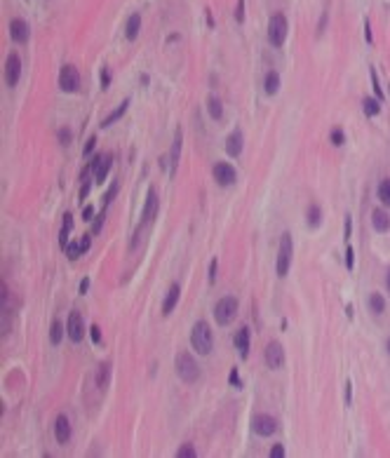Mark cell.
<instances>
[{
    "label": "cell",
    "mask_w": 390,
    "mask_h": 458,
    "mask_svg": "<svg viewBox=\"0 0 390 458\" xmlns=\"http://www.w3.org/2000/svg\"><path fill=\"white\" fill-rule=\"evenodd\" d=\"M235 19H238V24L245 22V0H238V7H235Z\"/></svg>",
    "instance_id": "cell-39"
},
{
    "label": "cell",
    "mask_w": 390,
    "mask_h": 458,
    "mask_svg": "<svg viewBox=\"0 0 390 458\" xmlns=\"http://www.w3.org/2000/svg\"><path fill=\"white\" fill-rule=\"evenodd\" d=\"M158 214V190L155 188H148V195H146V204L144 212H141V221L144 223H151Z\"/></svg>",
    "instance_id": "cell-14"
},
{
    "label": "cell",
    "mask_w": 390,
    "mask_h": 458,
    "mask_svg": "<svg viewBox=\"0 0 390 458\" xmlns=\"http://www.w3.org/2000/svg\"><path fill=\"white\" fill-rule=\"evenodd\" d=\"M92 216H94V207H89L87 204V207L83 209V221H92Z\"/></svg>",
    "instance_id": "cell-50"
},
{
    "label": "cell",
    "mask_w": 390,
    "mask_h": 458,
    "mask_svg": "<svg viewBox=\"0 0 390 458\" xmlns=\"http://www.w3.org/2000/svg\"><path fill=\"white\" fill-rule=\"evenodd\" d=\"M346 265H348V271H353V265H355V261H353V247L348 244L346 249Z\"/></svg>",
    "instance_id": "cell-49"
},
{
    "label": "cell",
    "mask_w": 390,
    "mask_h": 458,
    "mask_svg": "<svg viewBox=\"0 0 390 458\" xmlns=\"http://www.w3.org/2000/svg\"><path fill=\"white\" fill-rule=\"evenodd\" d=\"M350 235H353V219L350 216H346V223H343V240H350Z\"/></svg>",
    "instance_id": "cell-40"
},
{
    "label": "cell",
    "mask_w": 390,
    "mask_h": 458,
    "mask_svg": "<svg viewBox=\"0 0 390 458\" xmlns=\"http://www.w3.org/2000/svg\"><path fill=\"white\" fill-rule=\"evenodd\" d=\"M108 85H111V71H108V68H101V87L106 89Z\"/></svg>",
    "instance_id": "cell-43"
},
{
    "label": "cell",
    "mask_w": 390,
    "mask_h": 458,
    "mask_svg": "<svg viewBox=\"0 0 390 458\" xmlns=\"http://www.w3.org/2000/svg\"><path fill=\"white\" fill-rule=\"evenodd\" d=\"M101 228H104V212H101L99 216H94V228H92V233H101Z\"/></svg>",
    "instance_id": "cell-47"
},
{
    "label": "cell",
    "mask_w": 390,
    "mask_h": 458,
    "mask_svg": "<svg viewBox=\"0 0 390 458\" xmlns=\"http://www.w3.org/2000/svg\"><path fill=\"white\" fill-rule=\"evenodd\" d=\"M87 289H89V277H85V280L80 282V294H87Z\"/></svg>",
    "instance_id": "cell-52"
},
{
    "label": "cell",
    "mask_w": 390,
    "mask_h": 458,
    "mask_svg": "<svg viewBox=\"0 0 390 458\" xmlns=\"http://www.w3.org/2000/svg\"><path fill=\"white\" fill-rule=\"evenodd\" d=\"M127 106H129V99H125V101H123V104L118 106V108H115V110H111V113H108V116H106V118H104V120H101V129H106V127H111L113 122H118V120H120V118H123V116H125V113H127Z\"/></svg>",
    "instance_id": "cell-21"
},
{
    "label": "cell",
    "mask_w": 390,
    "mask_h": 458,
    "mask_svg": "<svg viewBox=\"0 0 390 458\" xmlns=\"http://www.w3.org/2000/svg\"><path fill=\"white\" fill-rule=\"evenodd\" d=\"M71 231H73V216L68 214H64V226H62V233H59V244H62V249H66V244L71 242L68 240V235H71Z\"/></svg>",
    "instance_id": "cell-25"
},
{
    "label": "cell",
    "mask_w": 390,
    "mask_h": 458,
    "mask_svg": "<svg viewBox=\"0 0 390 458\" xmlns=\"http://www.w3.org/2000/svg\"><path fill=\"white\" fill-rule=\"evenodd\" d=\"M306 223L310 228H318L320 223H322V209H320L318 204H310L306 212Z\"/></svg>",
    "instance_id": "cell-28"
},
{
    "label": "cell",
    "mask_w": 390,
    "mask_h": 458,
    "mask_svg": "<svg viewBox=\"0 0 390 458\" xmlns=\"http://www.w3.org/2000/svg\"><path fill=\"white\" fill-rule=\"evenodd\" d=\"M379 200H383V204H388L390 207V179H385V181L379 183Z\"/></svg>",
    "instance_id": "cell-31"
},
{
    "label": "cell",
    "mask_w": 390,
    "mask_h": 458,
    "mask_svg": "<svg viewBox=\"0 0 390 458\" xmlns=\"http://www.w3.org/2000/svg\"><path fill=\"white\" fill-rule=\"evenodd\" d=\"M343 397H346V407L353 404V383L346 381V392H343Z\"/></svg>",
    "instance_id": "cell-46"
},
{
    "label": "cell",
    "mask_w": 390,
    "mask_h": 458,
    "mask_svg": "<svg viewBox=\"0 0 390 458\" xmlns=\"http://www.w3.org/2000/svg\"><path fill=\"white\" fill-rule=\"evenodd\" d=\"M242 144H245L242 132H240V129H233V132L228 134V139H226V153L233 155V158H238V155L242 153Z\"/></svg>",
    "instance_id": "cell-17"
},
{
    "label": "cell",
    "mask_w": 390,
    "mask_h": 458,
    "mask_svg": "<svg viewBox=\"0 0 390 458\" xmlns=\"http://www.w3.org/2000/svg\"><path fill=\"white\" fill-rule=\"evenodd\" d=\"M207 110H209V118H214V120H221V118H223V104H221V99L212 94V97L207 99Z\"/></svg>",
    "instance_id": "cell-26"
},
{
    "label": "cell",
    "mask_w": 390,
    "mask_h": 458,
    "mask_svg": "<svg viewBox=\"0 0 390 458\" xmlns=\"http://www.w3.org/2000/svg\"><path fill=\"white\" fill-rule=\"evenodd\" d=\"M329 139H332V144H334V146H343V144H346V134H343V129H334Z\"/></svg>",
    "instance_id": "cell-36"
},
{
    "label": "cell",
    "mask_w": 390,
    "mask_h": 458,
    "mask_svg": "<svg viewBox=\"0 0 390 458\" xmlns=\"http://www.w3.org/2000/svg\"><path fill=\"white\" fill-rule=\"evenodd\" d=\"M89 334H92V343H94V346H101V327L99 325H92Z\"/></svg>",
    "instance_id": "cell-38"
},
{
    "label": "cell",
    "mask_w": 390,
    "mask_h": 458,
    "mask_svg": "<svg viewBox=\"0 0 390 458\" xmlns=\"http://www.w3.org/2000/svg\"><path fill=\"white\" fill-rule=\"evenodd\" d=\"M369 75H372V85H374V92H376V99H383V87L379 85V75H376V68H372V71H369Z\"/></svg>",
    "instance_id": "cell-34"
},
{
    "label": "cell",
    "mask_w": 390,
    "mask_h": 458,
    "mask_svg": "<svg viewBox=\"0 0 390 458\" xmlns=\"http://www.w3.org/2000/svg\"><path fill=\"white\" fill-rule=\"evenodd\" d=\"M235 179H238V171L233 169V165H228V162H217L214 165V181L219 183V186H233Z\"/></svg>",
    "instance_id": "cell-10"
},
{
    "label": "cell",
    "mask_w": 390,
    "mask_h": 458,
    "mask_svg": "<svg viewBox=\"0 0 390 458\" xmlns=\"http://www.w3.org/2000/svg\"><path fill=\"white\" fill-rule=\"evenodd\" d=\"M139 31H141V17L134 12V14H129L127 24H125V35H127V40H136Z\"/></svg>",
    "instance_id": "cell-22"
},
{
    "label": "cell",
    "mask_w": 390,
    "mask_h": 458,
    "mask_svg": "<svg viewBox=\"0 0 390 458\" xmlns=\"http://www.w3.org/2000/svg\"><path fill=\"white\" fill-rule=\"evenodd\" d=\"M66 256L71 261H78L80 256H83V249H80V244L78 242H68L66 244Z\"/></svg>",
    "instance_id": "cell-32"
},
{
    "label": "cell",
    "mask_w": 390,
    "mask_h": 458,
    "mask_svg": "<svg viewBox=\"0 0 390 458\" xmlns=\"http://www.w3.org/2000/svg\"><path fill=\"white\" fill-rule=\"evenodd\" d=\"M108 383H111V362H104L96 369V388L99 390H106Z\"/></svg>",
    "instance_id": "cell-23"
},
{
    "label": "cell",
    "mask_w": 390,
    "mask_h": 458,
    "mask_svg": "<svg viewBox=\"0 0 390 458\" xmlns=\"http://www.w3.org/2000/svg\"><path fill=\"white\" fill-rule=\"evenodd\" d=\"M190 346L198 355H209L212 353V346H214V334H212V327L207 325L205 320L195 322L193 329H190Z\"/></svg>",
    "instance_id": "cell-1"
},
{
    "label": "cell",
    "mask_w": 390,
    "mask_h": 458,
    "mask_svg": "<svg viewBox=\"0 0 390 458\" xmlns=\"http://www.w3.org/2000/svg\"><path fill=\"white\" fill-rule=\"evenodd\" d=\"M388 353H390V338H388Z\"/></svg>",
    "instance_id": "cell-54"
},
{
    "label": "cell",
    "mask_w": 390,
    "mask_h": 458,
    "mask_svg": "<svg viewBox=\"0 0 390 458\" xmlns=\"http://www.w3.org/2000/svg\"><path fill=\"white\" fill-rule=\"evenodd\" d=\"M284 456V447L282 444H275L273 449H270V458H282Z\"/></svg>",
    "instance_id": "cell-48"
},
{
    "label": "cell",
    "mask_w": 390,
    "mask_h": 458,
    "mask_svg": "<svg viewBox=\"0 0 390 458\" xmlns=\"http://www.w3.org/2000/svg\"><path fill=\"white\" fill-rule=\"evenodd\" d=\"M364 33H367V43H374V38H372V26H369V22H364Z\"/></svg>",
    "instance_id": "cell-51"
},
{
    "label": "cell",
    "mask_w": 390,
    "mask_h": 458,
    "mask_svg": "<svg viewBox=\"0 0 390 458\" xmlns=\"http://www.w3.org/2000/svg\"><path fill=\"white\" fill-rule=\"evenodd\" d=\"M92 162H94V181L104 183V179L108 177V169H111V165H113V155L111 153H96L94 158H92Z\"/></svg>",
    "instance_id": "cell-12"
},
{
    "label": "cell",
    "mask_w": 390,
    "mask_h": 458,
    "mask_svg": "<svg viewBox=\"0 0 390 458\" xmlns=\"http://www.w3.org/2000/svg\"><path fill=\"white\" fill-rule=\"evenodd\" d=\"M118 188H120V181H113L111 188L106 190V195H104V204H111L113 202V198H115V193H118Z\"/></svg>",
    "instance_id": "cell-35"
},
{
    "label": "cell",
    "mask_w": 390,
    "mask_h": 458,
    "mask_svg": "<svg viewBox=\"0 0 390 458\" xmlns=\"http://www.w3.org/2000/svg\"><path fill=\"white\" fill-rule=\"evenodd\" d=\"M19 78H22V59L19 54H10L5 59V83L7 87H14L19 83Z\"/></svg>",
    "instance_id": "cell-11"
},
{
    "label": "cell",
    "mask_w": 390,
    "mask_h": 458,
    "mask_svg": "<svg viewBox=\"0 0 390 458\" xmlns=\"http://www.w3.org/2000/svg\"><path fill=\"white\" fill-rule=\"evenodd\" d=\"M181 144H184V134H181V129H177V137H174L172 150H169V165H172V169H169V177H174V174H177L179 155H181Z\"/></svg>",
    "instance_id": "cell-19"
},
{
    "label": "cell",
    "mask_w": 390,
    "mask_h": 458,
    "mask_svg": "<svg viewBox=\"0 0 390 458\" xmlns=\"http://www.w3.org/2000/svg\"><path fill=\"white\" fill-rule=\"evenodd\" d=\"M291 254H294V240H291L289 233H282L280 238V249H278V277H284L289 273V265H291Z\"/></svg>",
    "instance_id": "cell-4"
},
{
    "label": "cell",
    "mask_w": 390,
    "mask_h": 458,
    "mask_svg": "<svg viewBox=\"0 0 390 458\" xmlns=\"http://www.w3.org/2000/svg\"><path fill=\"white\" fill-rule=\"evenodd\" d=\"M198 456V451H195L193 444H184V447L177 451V458H195Z\"/></svg>",
    "instance_id": "cell-33"
},
{
    "label": "cell",
    "mask_w": 390,
    "mask_h": 458,
    "mask_svg": "<svg viewBox=\"0 0 390 458\" xmlns=\"http://www.w3.org/2000/svg\"><path fill=\"white\" fill-rule=\"evenodd\" d=\"M235 348L240 350V357H249V327H240V331L235 334Z\"/></svg>",
    "instance_id": "cell-18"
},
{
    "label": "cell",
    "mask_w": 390,
    "mask_h": 458,
    "mask_svg": "<svg viewBox=\"0 0 390 458\" xmlns=\"http://www.w3.org/2000/svg\"><path fill=\"white\" fill-rule=\"evenodd\" d=\"M66 334H68V338H71L73 343L83 341V336H85V320H83V315H80L78 310H73V313L68 315Z\"/></svg>",
    "instance_id": "cell-9"
},
{
    "label": "cell",
    "mask_w": 390,
    "mask_h": 458,
    "mask_svg": "<svg viewBox=\"0 0 390 458\" xmlns=\"http://www.w3.org/2000/svg\"><path fill=\"white\" fill-rule=\"evenodd\" d=\"M228 381H230V386H235V388H242V381H240V374H238V369H230V374H228Z\"/></svg>",
    "instance_id": "cell-41"
},
{
    "label": "cell",
    "mask_w": 390,
    "mask_h": 458,
    "mask_svg": "<svg viewBox=\"0 0 390 458\" xmlns=\"http://www.w3.org/2000/svg\"><path fill=\"white\" fill-rule=\"evenodd\" d=\"M263 89H266V94H278L280 89V73L278 71H268L266 78H263Z\"/></svg>",
    "instance_id": "cell-24"
},
{
    "label": "cell",
    "mask_w": 390,
    "mask_h": 458,
    "mask_svg": "<svg viewBox=\"0 0 390 458\" xmlns=\"http://www.w3.org/2000/svg\"><path fill=\"white\" fill-rule=\"evenodd\" d=\"M369 308H372L374 315H381V313H383V310H385L383 296H381V294H372V296H369Z\"/></svg>",
    "instance_id": "cell-30"
},
{
    "label": "cell",
    "mask_w": 390,
    "mask_h": 458,
    "mask_svg": "<svg viewBox=\"0 0 390 458\" xmlns=\"http://www.w3.org/2000/svg\"><path fill=\"white\" fill-rule=\"evenodd\" d=\"M179 296H181V289H179V284L174 282V284H169L167 296H165V301H162V315H165V317H167V315H172V310L177 308Z\"/></svg>",
    "instance_id": "cell-16"
},
{
    "label": "cell",
    "mask_w": 390,
    "mask_h": 458,
    "mask_svg": "<svg viewBox=\"0 0 390 458\" xmlns=\"http://www.w3.org/2000/svg\"><path fill=\"white\" fill-rule=\"evenodd\" d=\"M54 440L59 444H68L71 442V421L66 414H59L54 421Z\"/></svg>",
    "instance_id": "cell-13"
},
{
    "label": "cell",
    "mask_w": 390,
    "mask_h": 458,
    "mask_svg": "<svg viewBox=\"0 0 390 458\" xmlns=\"http://www.w3.org/2000/svg\"><path fill=\"white\" fill-rule=\"evenodd\" d=\"M372 226L376 233H385L390 228V216L383 209H374L372 212Z\"/></svg>",
    "instance_id": "cell-20"
},
{
    "label": "cell",
    "mask_w": 390,
    "mask_h": 458,
    "mask_svg": "<svg viewBox=\"0 0 390 458\" xmlns=\"http://www.w3.org/2000/svg\"><path fill=\"white\" fill-rule=\"evenodd\" d=\"M174 367H177V374L184 383H195L200 381V367L195 362V357L190 353H179L174 359Z\"/></svg>",
    "instance_id": "cell-2"
},
{
    "label": "cell",
    "mask_w": 390,
    "mask_h": 458,
    "mask_svg": "<svg viewBox=\"0 0 390 458\" xmlns=\"http://www.w3.org/2000/svg\"><path fill=\"white\" fill-rule=\"evenodd\" d=\"M235 315H238V298H233V296H223L221 301L214 306V320L221 327L230 325V322L235 320Z\"/></svg>",
    "instance_id": "cell-5"
},
{
    "label": "cell",
    "mask_w": 390,
    "mask_h": 458,
    "mask_svg": "<svg viewBox=\"0 0 390 458\" xmlns=\"http://www.w3.org/2000/svg\"><path fill=\"white\" fill-rule=\"evenodd\" d=\"M59 87H62L64 92H68V94L78 92L80 73H78V68L73 66V64H66V66L62 68V73H59Z\"/></svg>",
    "instance_id": "cell-6"
},
{
    "label": "cell",
    "mask_w": 390,
    "mask_h": 458,
    "mask_svg": "<svg viewBox=\"0 0 390 458\" xmlns=\"http://www.w3.org/2000/svg\"><path fill=\"white\" fill-rule=\"evenodd\" d=\"M251 430L257 432L259 437H270L275 430H278V421L270 414H257L251 418Z\"/></svg>",
    "instance_id": "cell-7"
},
{
    "label": "cell",
    "mask_w": 390,
    "mask_h": 458,
    "mask_svg": "<svg viewBox=\"0 0 390 458\" xmlns=\"http://www.w3.org/2000/svg\"><path fill=\"white\" fill-rule=\"evenodd\" d=\"M385 287H388V292H390V271H388V277H385Z\"/></svg>",
    "instance_id": "cell-53"
},
{
    "label": "cell",
    "mask_w": 390,
    "mask_h": 458,
    "mask_svg": "<svg viewBox=\"0 0 390 458\" xmlns=\"http://www.w3.org/2000/svg\"><path fill=\"white\" fill-rule=\"evenodd\" d=\"M362 110L367 118H376L381 113V99H374V97H367L362 101Z\"/></svg>",
    "instance_id": "cell-27"
},
{
    "label": "cell",
    "mask_w": 390,
    "mask_h": 458,
    "mask_svg": "<svg viewBox=\"0 0 390 458\" xmlns=\"http://www.w3.org/2000/svg\"><path fill=\"white\" fill-rule=\"evenodd\" d=\"M263 359H266V365L270 367V369H282L284 365V348H282V343L278 341H270L266 346V350H263Z\"/></svg>",
    "instance_id": "cell-8"
},
{
    "label": "cell",
    "mask_w": 390,
    "mask_h": 458,
    "mask_svg": "<svg viewBox=\"0 0 390 458\" xmlns=\"http://www.w3.org/2000/svg\"><path fill=\"white\" fill-rule=\"evenodd\" d=\"M59 141H62V146L71 144V129H59Z\"/></svg>",
    "instance_id": "cell-45"
},
{
    "label": "cell",
    "mask_w": 390,
    "mask_h": 458,
    "mask_svg": "<svg viewBox=\"0 0 390 458\" xmlns=\"http://www.w3.org/2000/svg\"><path fill=\"white\" fill-rule=\"evenodd\" d=\"M287 33H289V24H287V17L282 12H275L270 22H268V43L273 47H282L284 40H287Z\"/></svg>",
    "instance_id": "cell-3"
},
{
    "label": "cell",
    "mask_w": 390,
    "mask_h": 458,
    "mask_svg": "<svg viewBox=\"0 0 390 458\" xmlns=\"http://www.w3.org/2000/svg\"><path fill=\"white\" fill-rule=\"evenodd\" d=\"M94 146H96V137H94V134H92V137L87 139V144H85V148H83V155H85V158H87V155L92 153V150H94Z\"/></svg>",
    "instance_id": "cell-42"
},
{
    "label": "cell",
    "mask_w": 390,
    "mask_h": 458,
    "mask_svg": "<svg viewBox=\"0 0 390 458\" xmlns=\"http://www.w3.org/2000/svg\"><path fill=\"white\" fill-rule=\"evenodd\" d=\"M78 244H80V249H83V254H85V252H89V244H92V235H83V238L78 240Z\"/></svg>",
    "instance_id": "cell-44"
},
{
    "label": "cell",
    "mask_w": 390,
    "mask_h": 458,
    "mask_svg": "<svg viewBox=\"0 0 390 458\" xmlns=\"http://www.w3.org/2000/svg\"><path fill=\"white\" fill-rule=\"evenodd\" d=\"M217 271H219V261L212 259V261H209V275H207L209 284H214V282H217Z\"/></svg>",
    "instance_id": "cell-37"
},
{
    "label": "cell",
    "mask_w": 390,
    "mask_h": 458,
    "mask_svg": "<svg viewBox=\"0 0 390 458\" xmlns=\"http://www.w3.org/2000/svg\"><path fill=\"white\" fill-rule=\"evenodd\" d=\"M10 35L14 43H26L28 35H31V28L24 19H12L10 22Z\"/></svg>",
    "instance_id": "cell-15"
},
{
    "label": "cell",
    "mask_w": 390,
    "mask_h": 458,
    "mask_svg": "<svg viewBox=\"0 0 390 458\" xmlns=\"http://www.w3.org/2000/svg\"><path fill=\"white\" fill-rule=\"evenodd\" d=\"M62 338H64V325L59 320H54V322H52V327H50V343H52V346H59Z\"/></svg>",
    "instance_id": "cell-29"
}]
</instances>
